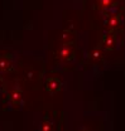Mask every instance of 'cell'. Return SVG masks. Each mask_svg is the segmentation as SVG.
I'll use <instances>...</instances> for the list:
<instances>
[{"label": "cell", "mask_w": 125, "mask_h": 131, "mask_svg": "<svg viewBox=\"0 0 125 131\" xmlns=\"http://www.w3.org/2000/svg\"><path fill=\"white\" fill-rule=\"evenodd\" d=\"M8 102L13 107H19L23 103V92L20 87H14L8 93Z\"/></svg>", "instance_id": "1"}, {"label": "cell", "mask_w": 125, "mask_h": 131, "mask_svg": "<svg viewBox=\"0 0 125 131\" xmlns=\"http://www.w3.org/2000/svg\"><path fill=\"white\" fill-rule=\"evenodd\" d=\"M118 24H119V19H118V18H115V16H112V18L109 20V25L110 27H118Z\"/></svg>", "instance_id": "6"}, {"label": "cell", "mask_w": 125, "mask_h": 131, "mask_svg": "<svg viewBox=\"0 0 125 131\" xmlns=\"http://www.w3.org/2000/svg\"><path fill=\"white\" fill-rule=\"evenodd\" d=\"M78 131H91V130H89V129H80Z\"/></svg>", "instance_id": "7"}, {"label": "cell", "mask_w": 125, "mask_h": 131, "mask_svg": "<svg viewBox=\"0 0 125 131\" xmlns=\"http://www.w3.org/2000/svg\"><path fill=\"white\" fill-rule=\"evenodd\" d=\"M13 67L12 56H0V72H8Z\"/></svg>", "instance_id": "4"}, {"label": "cell", "mask_w": 125, "mask_h": 131, "mask_svg": "<svg viewBox=\"0 0 125 131\" xmlns=\"http://www.w3.org/2000/svg\"><path fill=\"white\" fill-rule=\"evenodd\" d=\"M75 54V48H73V43H64L58 50V56L63 61H68L73 57Z\"/></svg>", "instance_id": "3"}, {"label": "cell", "mask_w": 125, "mask_h": 131, "mask_svg": "<svg viewBox=\"0 0 125 131\" xmlns=\"http://www.w3.org/2000/svg\"><path fill=\"white\" fill-rule=\"evenodd\" d=\"M53 125H54V121L49 117V116H46L39 126V130L38 131H52L53 129Z\"/></svg>", "instance_id": "5"}, {"label": "cell", "mask_w": 125, "mask_h": 131, "mask_svg": "<svg viewBox=\"0 0 125 131\" xmlns=\"http://www.w3.org/2000/svg\"><path fill=\"white\" fill-rule=\"evenodd\" d=\"M1 84H3V78L0 77V87H1Z\"/></svg>", "instance_id": "8"}, {"label": "cell", "mask_w": 125, "mask_h": 131, "mask_svg": "<svg viewBox=\"0 0 125 131\" xmlns=\"http://www.w3.org/2000/svg\"><path fill=\"white\" fill-rule=\"evenodd\" d=\"M62 88V82L60 81L57 77H49L46 81V90H47L48 93L51 95H54L57 92H60Z\"/></svg>", "instance_id": "2"}]
</instances>
